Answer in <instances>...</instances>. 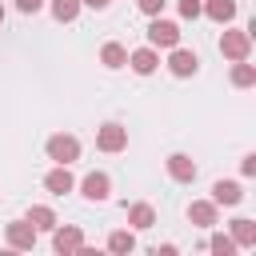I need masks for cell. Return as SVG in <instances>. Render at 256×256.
<instances>
[{"mask_svg": "<svg viewBox=\"0 0 256 256\" xmlns=\"http://www.w3.org/2000/svg\"><path fill=\"white\" fill-rule=\"evenodd\" d=\"M220 56L224 60H248L252 56V28H228L224 24V36H220Z\"/></svg>", "mask_w": 256, "mask_h": 256, "instance_id": "1", "label": "cell"}, {"mask_svg": "<svg viewBox=\"0 0 256 256\" xmlns=\"http://www.w3.org/2000/svg\"><path fill=\"white\" fill-rule=\"evenodd\" d=\"M44 152H48L52 164H76V160H80V140H76L72 132H56V136H48Z\"/></svg>", "mask_w": 256, "mask_h": 256, "instance_id": "2", "label": "cell"}, {"mask_svg": "<svg viewBox=\"0 0 256 256\" xmlns=\"http://www.w3.org/2000/svg\"><path fill=\"white\" fill-rule=\"evenodd\" d=\"M96 148H100V152H108V156L124 152V148H128V128H124V124H116V120L100 124V128H96Z\"/></svg>", "mask_w": 256, "mask_h": 256, "instance_id": "3", "label": "cell"}, {"mask_svg": "<svg viewBox=\"0 0 256 256\" xmlns=\"http://www.w3.org/2000/svg\"><path fill=\"white\" fill-rule=\"evenodd\" d=\"M168 72L176 76V80H188V76H196L200 72V56L192 52V48H168Z\"/></svg>", "mask_w": 256, "mask_h": 256, "instance_id": "4", "label": "cell"}, {"mask_svg": "<svg viewBox=\"0 0 256 256\" xmlns=\"http://www.w3.org/2000/svg\"><path fill=\"white\" fill-rule=\"evenodd\" d=\"M52 248H56L60 256L80 252V248H84V228H80V224H56V228H52Z\"/></svg>", "mask_w": 256, "mask_h": 256, "instance_id": "5", "label": "cell"}, {"mask_svg": "<svg viewBox=\"0 0 256 256\" xmlns=\"http://www.w3.org/2000/svg\"><path fill=\"white\" fill-rule=\"evenodd\" d=\"M80 196H84L88 204H104V200L112 196V176H108V172H88V176L80 180Z\"/></svg>", "mask_w": 256, "mask_h": 256, "instance_id": "6", "label": "cell"}, {"mask_svg": "<svg viewBox=\"0 0 256 256\" xmlns=\"http://www.w3.org/2000/svg\"><path fill=\"white\" fill-rule=\"evenodd\" d=\"M36 236H40V232H36L28 220H12V224L4 228V240H8L12 252H32V248H36Z\"/></svg>", "mask_w": 256, "mask_h": 256, "instance_id": "7", "label": "cell"}, {"mask_svg": "<svg viewBox=\"0 0 256 256\" xmlns=\"http://www.w3.org/2000/svg\"><path fill=\"white\" fill-rule=\"evenodd\" d=\"M148 44H152V48H176V44H180V24L152 16V24H148Z\"/></svg>", "mask_w": 256, "mask_h": 256, "instance_id": "8", "label": "cell"}, {"mask_svg": "<svg viewBox=\"0 0 256 256\" xmlns=\"http://www.w3.org/2000/svg\"><path fill=\"white\" fill-rule=\"evenodd\" d=\"M164 168H168V176H172L176 184H192V180L200 176V168H196V160H192L188 152H172V156L164 160Z\"/></svg>", "mask_w": 256, "mask_h": 256, "instance_id": "9", "label": "cell"}, {"mask_svg": "<svg viewBox=\"0 0 256 256\" xmlns=\"http://www.w3.org/2000/svg\"><path fill=\"white\" fill-rule=\"evenodd\" d=\"M128 68H132L136 76H152V72L160 68V48H152V44H144V48H136V52H128Z\"/></svg>", "mask_w": 256, "mask_h": 256, "instance_id": "10", "label": "cell"}, {"mask_svg": "<svg viewBox=\"0 0 256 256\" xmlns=\"http://www.w3.org/2000/svg\"><path fill=\"white\" fill-rule=\"evenodd\" d=\"M44 188H48L52 196H68V192H76V176H72V164H56V168L44 176Z\"/></svg>", "mask_w": 256, "mask_h": 256, "instance_id": "11", "label": "cell"}, {"mask_svg": "<svg viewBox=\"0 0 256 256\" xmlns=\"http://www.w3.org/2000/svg\"><path fill=\"white\" fill-rule=\"evenodd\" d=\"M244 200V184L240 180H216L212 184V204L216 208H236Z\"/></svg>", "mask_w": 256, "mask_h": 256, "instance_id": "12", "label": "cell"}, {"mask_svg": "<svg viewBox=\"0 0 256 256\" xmlns=\"http://www.w3.org/2000/svg\"><path fill=\"white\" fill-rule=\"evenodd\" d=\"M188 220H192V228H216L220 224V208L212 200H192L188 204Z\"/></svg>", "mask_w": 256, "mask_h": 256, "instance_id": "13", "label": "cell"}, {"mask_svg": "<svg viewBox=\"0 0 256 256\" xmlns=\"http://www.w3.org/2000/svg\"><path fill=\"white\" fill-rule=\"evenodd\" d=\"M236 0H200V16L216 20V24H232L236 20Z\"/></svg>", "mask_w": 256, "mask_h": 256, "instance_id": "14", "label": "cell"}, {"mask_svg": "<svg viewBox=\"0 0 256 256\" xmlns=\"http://www.w3.org/2000/svg\"><path fill=\"white\" fill-rule=\"evenodd\" d=\"M152 224H156V208H152L148 200L128 204V228H132V232H148Z\"/></svg>", "mask_w": 256, "mask_h": 256, "instance_id": "15", "label": "cell"}, {"mask_svg": "<svg viewBox=\"0 0 256 256\" xmlns=\"http://www.w3.org/2000/svg\"><path fill=\"white\" fill-rule=\"evenodd\" d=\"M100 64H104L108 72H120V68H128V48H124L120 40H108V44L100 48Z\"/></svg>", "mask_w": 256, "mask_h": 256, "instance_id": "16", "label": "cell"}, {"mask_svg": "<svg viewBox=\"0 0 256 256\" xmlns=\"http://www.w3.org/2000/svg\"><path fill=\"white\" fill-rule=\"evenodd\" d=\"M24 220H28V224H32V228H36V232H52V228H56V224H60V220H56V212H52V208H48V204H32V208H28V216H24Z\"/></svg>", "mask_w": 256, "mask_h": 256, "instance_id": "17", "label": "cell"}, {"mask_svg": "<svg viewBox=\"0 0 256 256\" xmlns=\"http://www.w3.org/2000/svg\"><path fill=\"white\" fill-rule=\"evenodd\" d=\"M232 240H236V248H256V220L236 216L232 220Z\"/></svg>", "mask_w": 256, "mask_h": 256, "instance_id": "18", "label": "cell"}, {"mask_svg": "<svg viewBox=\"0 0 256 256\" xmlns=\"http://www.w3.org/2000/svg\"><path fill=\"white\" fill-rule=\"evenodd\" d=\"M108 252H116V256L136 252V232H132V228H116V232L108 236Z\"/></svg>", "mask_w": 256, "mask_h": 256, "instance_id": "19", "label": "cell"}, {"mask_svg": "<svg viewBox=\"0 0 256 256\" xmlns=\"http://www.w3.org/2000/svg\"><path fill=\"white\" fill-rule=\"evenodd\" d=\"M48 8H52V20L56 24H72L80 16V0H48Z\"/></svg>", "mask_w": 256, "mask_h": 256, "instance_id": "20", "label": "cell"}, {"mask_svg": "<svg viewBox=\"0 0 256 256\" xmlns=\"http://www.w3.org/2000/svg\"><path fill=\"white\" fill-rule=\"evenodd\" d=\"M232 84H236V88H252V84H256V68H252L248 60H236V64H232Z\"/></svg>", "mask_w": 256, "mask_h": 256, "instance_id": "21", "label": "cell"}, {"mask_svg": "<svg viewBox=\"0 0 256 256\" xmlns=\"http://www.w3.org/2000/svg\"><path fill=\"white\" fill-rule=\"evenodd\" d=\"M208 248H212L216 256H236V240L224 236V232H212V236H208Z\"/></svg>", "mask_w": 256, "mask_h": 256, "instance_id": "22", "label": "cell"}, {"mask_svg": "<svg viewBox=\"0 0 256 256\" xmlns=\"http://www.w3.org/2000/svg\"><path fill=\"white\" fill-rule=\"evenodd\" d=\"M164 4H168V0H136V8H140L148 20H152V16H160V12H164Z\"/></svg>", "mask_w": 256, "mask_h": 256, "instance_id": "23", "label": "cell"}, {"mask_svg": "<svg viewBox=\"0 0 256 256\" xmlns=\"http://www.w3.org/2000/svg\"><path fill=\"white\" fill-rule=\"evenodd\" d=\"M180 16L184 20H196L200 16V0H180Z\"/></svg>", "mask_w": 256, "mask_h": 256, "instance_id": "24", "label": "cell"}, {"mask_svg": "<svg viewBox=\"0 0 256 256\" xmlns=\"http://www.w3.org/2000/svg\"><path fill=\"white\" fill-rule=\"evenodd\" d=\"M44 8V0H16V12H24V16H36Z\"/></svg>", "mask_w": 256, "mask_h": 256, "instance_id": "25", "label": "cell"}, {"mask_svg": "<svg viewBox=\"0 0 256 256\" xmlns=\"http://www.w3.org/2000/svg\"><path fill=\"white\" fill-rule=\"evenodd\" d=\"M240 176H256V152H248V156L240 160Z\"/></svg>", "mask_w": 256, "mask_h": 256, "instance_id": "26", "label": "cell"}, {"mask_svg": "<svg viewBox=\"0 0 256 256\" xmlns=\"http://www.w3.org/2000/svg\"><path fill=\"white\" fill-rule=\"evenodd\" d=\"M112 0H80V8H92V12H104Z\"/></svg>", "mask_w": 256, "mask_h": 256, "instance_id": "27", "label": "cell"}, {"mask_svg": "<svg viewBox=\"0 0 256 256\" xmlns=\"http://www.w3.org/2000/svg\"><path fill=\"white\" fill-rule=\"evenodd\" d=\"M0 24H4V4H0Z\"/></svg>", "mask_w": 256, "mask_h": 256, "instance_id": "28", "label": "cell"}]
</instances>
